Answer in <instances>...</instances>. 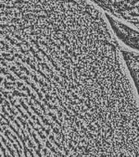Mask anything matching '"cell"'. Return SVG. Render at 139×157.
Listing matches in <instances>:
<instances>
[{
	"label": "cell",
	"mask_w": 139,
	"mask_h": 157,
	"mask_svg": "<svg viewBox=\"0 0 139 157\" xmlns=\"http://www.w3.org/2000/svg\"><path fill=\"white\" fill-rule=\"evenodd\" d=\"M123 53L139 94V53L123 47Z\"/></svg>",
	"instance_id": "cell-1"
},
{
	"label": "cell",
	"mask_w": 139,
	"mask_h": 157,
	"mask_svg": "<svg viewBox=\"0 0 139 157\" xmlns=\"http://www.w3.org/2000/svg\"><path fill=\"white\" fill-rule=\"evenodd\" d=\"M0 157H1V155H0Z\"/></svg>",
	"instance_id": "cell-6"
},
{
	"label": "cell",
	"mask_w": 139,
	"mask_h": 157,
	"mask_svg": "<svg viewBox=\"0 0 139 157\" xmlns=\"http://www.w3.org/2000/svg\"><path fill=\"white\" fill-rule=\"evenodd\" d=\"M36 154H37V155H38L39 157H43V156L41 155V152H40V150H37V149H36Z\"/></svg>",
	"instance_id": "cell-4"
},
{
	"label": "cell",
	"mask_w": 139,
	"mask_h": 157,
	"mask_svg": "<svg viewBox=\"0 0 139 157\" xmlns=\"http://www.w3.org/2000/svg\"><path fill=\"white\" fill-rule=\"evenodd\" d=\"M29 124L32 126L33 129H34V130L37 132V134H38L40 137H41V139H42V140H46V136H45V135H44V134H43V133H42V132H41V131H40V130H39L37 128H36V127H35V125H34V123H33L31 120H29Z\"/></svg>",
	"instance_id": "cell-2"
},
{
	"label": "cell",
	"mask_w": 139,
	"mask_h": 157,
	"mask_svg": "<svg viewBox=\"0 0 139 157\" xmlns=\"http://www.w3.org/2000/svg\"><path fill=\"white\" fill-rule=\"evenodd\" d=\"M46 157H51V156H50V154H49V152H47V154H46Z\"/></svg>",
	"instance_id": "cell-5"
},
{
	"label": "cell",
	"mask_w": 139,
	"mask_h": 157,
	"mask_svg": "<svg viewBox=\"0 0 139 157\" xmlns=\"http://www.w3.org/2000/svg\"><path fill=\"white\" fill-rule=\"evenodd\" d=\"M13 147L16 149V151H17V153H18V156H19V157H22V152H21V150L18 148V146H17V144H15V142L13 143Z\"/></svg>",
	"instance_id": "cell-3"
}]
</instances>
